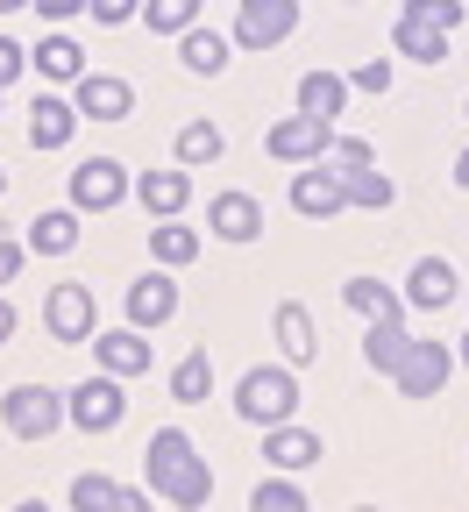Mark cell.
<instances>
[{"mask_svg":"<svg viewBox=\"0 0 469 512\" xmlns=\"http://www.w3.org/2000/svg\"><path fill=\"white\" fill-rule=\"evenodd\" d=\"M150 491L164 498V505H178V512H199V505H207L214 498V470L207 463H199V448L178 434V427H157L150 434Z\"/></svg>","mask_w":469,"mask_h":512,"instance_id":"cell-1","label":"cell"},{"mask_svg":"<svg viewBox=\"0 0 469 512\" xmlns=\"http://www.w3.org/2000/svg\"><path fill=\"white\" fill-rule=\"evenodd\" d=\"M235 413L256 420V427H278L299 413V370L292 363H263V370H242L235 384Z\"/></svg>","mask_w":469,"mask_h":512,"instance_id":"cell-2","label":"cell"},{"mask_svg":"<svg viewBox=\"0 0 469 512\" xmlns=\"http://www.w3.org/2000/svg\"><path fill=\"white\" fill-rule=\"evenodd\" d=\"M0 420H8V434H22V441H43L72 413H64V392H50V384H15V392L0 399Z\"/></svg>","mask_w":469,"mask_h":512,"instance_id":"cell-3","label":"cell"},{"mask_svg":"<svg viewBox=\"0 0 469 512\" xmlns=\"http://www.w3.org/2000/svg\"><path fill=\"white\" fill-rule=\"evenodd\" d=\"M64 413H72V427H86V434H107V427H121V420H128L121 377H114V370H100V377L72 384V392H64Z\"/></svg>","mask_w":469,"mask_h":512,"instance_id":"cell-4","label":"cell"},{"mask_svg":"<svg viewBox=\"0 0 469 512\" xmlns=\"http://www.w3.org/2000/svg\"><path fill=\"white\" fill-rule=\"evenodd\" d=\"M327 143H334V121H320V114H285V121H271V136H263V150H271L278 164H320L327 157Z\"/></svg>","mask_w":469,"mask_h":512,"instance_id":"cell-5","label":"cell"},{"mask_svg":"<svg viewBox=\"0 0 469 512\" xmlns=\"http://www.w3.org/2000/svg\"><path fill=\"white\" fill-rule=\"evenodd\" d=\"M299 29V0H235V50H271Z\"/></svg>","mask_w":469,"mask_h":512,"instance_id":"cell-6","label":"cell"},{"mask_svg":"<svg viewBox=\"0 0 469 512\" xmlns=\"http://www.w3.org/2000/svg\"><path fill=\"white\" fill-rule=\"evenodd\" d=\"M448 370H455V349L413 335V349H406V363L391 370V384H398V399H434L441 384H448Z\"/></svg>","mask_w":469,"mask_h":512,"instance_id":"cell-7","label":"cell"},{"mask_svg":"<svg viewBox=\"0 0 469 512\" xmlns=\"http://www.w3.org/2000/svg\"><path fill=\"white\" fill-rule=\"evenodd\" d=\"M43 328H50V342H93V292L86 285H50Z\"/></svg>","mask_w":469,"mask_h":512,"instance_id":"cell-8","label":"cell"},{"mask_svg":"<svg viewBox=\"0 0 469 512\" xmlns=\"http://www.w3.org/2000/svg\"><path fill=\"white\" fill-rule=\"evenodd\" d=\"M121 192H128V171H121L114 157H86V164L72 171V207H79V214L121 207Z\"/></svg>","mask_w":469,"mask_h":512,"instance_id":"cell-9","label":"cell"},{"mask_svg":"<svg viewBox=\"0 0 469 512\" xmlns=\"http://www.w3.org/2000/svg\"><path fill=\"white\" fill-rule=\"evenodd\" d=\"M72 107H79L86 121H128V114H136V86L114 79V72H86L79 93H72Z\"/></svg>","mask_w":469,"mask_h":512,"instance_id":"cell-10","label":"cell"},{"mask_svg":"<svg viewBox=\"0 0 469 512\" xmlns=\"http://www.w3.org/2000/svg\"><path fill=\"white\" fill-rule=\"evenodd\" d=\"M292 207L313 214V221L342 214V171H334V164H299L292 171Z\"/></svg>","mask_w":469,"mask_h":512,"instance_id":"cell-11","label":"cell"},{"mask_svg":"<svg viewBox=\"0 0 469 512\" xmlns=\"http://www.w3.org/2000/svg\"><path fill=\"white\" fill-rule=\"evenodd\" d=\"M93 356H100V370H114L121 384L150 370V342H143V328H136V320H128V328H107V335H93Z\"/></svg>","mask_w":469,"mask_h":512,"instance_id":"cell-12","label":"cell"},{"mask_svg":"<svg viewBox=\"0 0 469 512\" xmlns=\"http://www.w3.org/2000/svg\"><path fill=\"white\" fill-rule=\"evenodd\" d=\"M263 463H271V470H313L320 463V434L313 427H292V420H278L271 434H263Z\"/></svg>","mask_w":469,"mask_h":512,"instance_id":"cell-13","label":"cell"},{"mask_svg":"<svg viewBox=\"0 0 469 512\" xmlns=\"http://www.w3.org/2000/svg\"><path fill=\"white\" fill-rule=\"evenodd\" d=\"M171 313H178V285H171V271H143L136 285H128V320H136V328H164Z\"/></svg>","mask_w":469,"mask_h":512,"instance_id":"cell-14","label":"cell"},{"mask_svg":"<svg viewBox=\"0 0 469 512\" xmlns=\"http://www.w3.org/2000/svg\"><path fill=\"white\" fill-rule=\"evenodd\" d=\"M136 200H143L157 221H178V214L192 207V171H185V164H171V171H143Z\"/></svg>","mask_w":469,"mask_h":512,"instance_id":"cell-15","label":"cell"},{"mask_svg":"<svg viewBox=\"0 0 469 512\" xmlns=\"http://www.w3.org/2000/svg\"><path fill=\"white\" fill-rule=\"evenodd\" d=\"M79 121H86V114H79L72 100H57V93H43V100L29 107V143H36V150H64V143L79 136Z\"/></svg>","mask_w":469,"mask_h":512,"instance_id":"cell-16","label":"cell"},{"mask_svg":"<svg viewBox=\"0 0 469 512\" xmlns=\"http://www.w3.org/2000/svg\"><path fill=\"white\" fill-rule=\"evenodd\" d=\"M271 335H278V356H285L292 370H306V363L320 356V342H313V313H306L299 299H285V306L271 313Z\"/></svg>","mask_w":469,"mask_h":512,"instance_id":"cell-17","label":"cell"},{"mask_svg":"<svg viewBox=\"0 0 469 512\" xmlns=\"http://www.w3.org/2000/svg\"><path fill=\"white\" fill-rule=\"evenodd\" d=\"M29 64H36V72H43L50 86H79V79H86V50H79L72 36H64V29H50V36L29 50Z\"/></svg>","mask_w":469,"mask_h":512,"instance_id":"cell-18","label":"cell"},{"mask_svg":"<svg viewBox=\"0 0 469 512\" xmlns=\"http://www.w3.org/2000/svg\"><path fill=\"white\" fill-rule=\"evenodd\" d=\"M406 349H413V328H406V313H384V320H370V335H363V363L370 370H398L406 363Z\"/></svg>","mask_w":469,"mask_h":512,"instance_id":"cell-19","label":"cell"},{"mask_svg":"<svg viewBox=\"0 0 469 512\" xmlns=\"http://www.w3.org/2000/svg\"><path fill=\"white\" fill-rule=\"evenodd\" d=\"M448 299H455V264H448V256H420V264L406 271V306L441 313Z\"/></svg>","mask_w":469,"mask_h":512,"instance_id":"cell-20","label":"cell"},{"mask_svg":"<svg viewBox=\"0 0 469 512\" xmlns=\"http://www.w3.org/2000/svg\"><path fill=\"white\" fill-rule=\"evenodd\" d=\"M207 221H214L221 242H256L263 235V207L249 200V192H221V200L207 207Z\"/></svg>","mask_w":469,"mask_h":512,"instance_id":"cell-21","label":"cell"},{"mask_svg":"<svg viewBox=\"0 0 469 512\" xmlns=\"http://www.w3.org/2000/svg\"><path fill=\"white\" fill-rule=\"evenodd\" d=\"M342 306L363 313V320H384V313H406V292L384 285V278H349L342 285Z\"/></svg>","mask_w":469,"mask_h":512,"instance_id":"cell-22","label":"cell"},{"mask_svg":"<svg viewBox=\"0 0 469 512\" xmlns=\"http://www.w3.org/2000/svg\"><path fill=\"white\" fill-rule=\"evenodd\" d=\"M171 399L178 406H207L214 399V356L207 349H185V363L171 370Z\"/></svg>","mask_w":469,"mask_h":512,"instance_id":"cell-23","label":"cell"},{"mask_svg":"<svg viewBox=\"0 0 469 512\" xmlns=\"http://www.w3.org/2000/svg\"><path fill=\"white\" fill-rule=\"evenodd\" d=\"M29 249H36V256H72V249H79V207H50V214L29 228Z\"/></svg>","mask_w":469,"mask_h":512,"instance_id":"cell-24","label":"cell"},{"mask_svg":"<svg viewBox=\"0 0 469 512\" xmlns=\"http://www.w3.org/2000/svg\"><path fill=\"white\" fill-rule=\"evenodd\" d=\"M391 43H398V57H406V64H441V57H448V29H427V22H406V15H398Z\"/></svg>","mask_w":469,"mask_h":512,"instance_id":"cell-25","label":"cell"},{"mask_svg":"<svg viewBox=\"0 0 469 512\" xmlns=\"http://www.w3.org/2000/svg\"><path fill=\"white\" fill-rule=\"evenodd\" d=\"M342 107H349V79H334V72H306V79H299V114L334 121Z\"/></svg>","mask_w":469,"mask_h":512,"instance_id":"cell-26","label":"cell"},{"mask_svg":"<svg viewBox=\"0 0 469 512\" xmlns=\"http://www.w3.org/2000/svg\"><path fill=\"white\" fill-rule=\"evenodd\" d=\"M72 505H107V512H143V491H128V484H114V477H79L72 484Z\"/></svg>","mask_w":469,"mask_h":512,"instance_id":"cell-27","label":"cell"},{"mask_svg":"<svg viewBox=\"0 0 469 512\" xmlns=\"http://www.w3.org/2000/svg\"><path fill=\"white\" fill-rule=\"evenodd\" d=\"M178 57H185V72H199V79H214L221 64H228V36H214V29H185Z\"/></svg>","mask_w":469,"mask_h":512,"instance_id":"cell-28","label":"cell"},{"mask_svg":"<svg viewBox=\"0 0 469 512\" xmlns=\"http://www.w3.org/2000/svg\"><path fill=\"white\" fill-rule=\"evenodd\" d=\"M342 207H370V214H384L391 207V178L384 171H342Z\"/></svg>","mask_w":469,"mask_h":512,"instance_id":"cell-29","label":"cell"},{"mask_svg":"<svg viewBox=\"0 0 469 512\" xmlns=\"http://www.w3.org/2000/svg\"><path fill=\"white\" fill-rule=\"evenodd\" d=\"M199 22V0H143V29L157 36H185Z\"/></svg>","mask_w":469,"mask_h":512,"instance_id":"cell-30","label":"cell"},{"mask_svg":"<svg viewBox=\"0 0 469 512\" xmlns=\"http://www.w3.org/2000/svg\"><path fill=\"white\" fill-rule=\"evenodd\" d=\"M214 157H221V128L214 121H185L178 128V164L192 171V164H214Z\"/></svg>","mask_w":469,"mask_h":512,"instance_id":"cell-31","label":"cell"},{"mask_svg":"<svg viewBox=\"0 0 469 512\" xmlns=\"http://www.w3.org/2000/svg\"><path fill=\"white\" fill-rule=\"evenodd\" d=\"M150 249H157V264H164V271H171V264L185 271L192 256H199V235H192V228H178V221H164V228H150Z\"/></svg>","mask_w":469,"mask_h":512,"instance_id":"cell-32","label":"cell"},{"mask_svg":"<svg viewBox=\"0 0 469 512\" xmlns=\"http://www.w3.org/2000/svg\"><path fill=\"white\" fill-rule=\"evenodd\" d=\"M249 505H256V512H306V491L292 484V470H278V477H263V484L249 491Z\"/></svg>","mask_w":469,"mask_h":512,"instance_id":"cell-33","label":"cell"},{"mask_svg":"<svg viewBox=\"0 0 469 512\" xmlns=\"http://www.w3.org/2000/svg\"><path fill=\"white\" fill-rule=\"evenodd\" d=\"M406 22H427V29H462V0H406Z\"/></svg>","mask_w":469,"mask_h":512,"instance_id":"cell-34","label":"cell"},{"mask_svg":"<svg viewBox=\"0 0 469 512\" xmlns=\"http://www.w3.org/2000/svg\"><path fill=\"white\" fill-rule=\"evenodd\" d=\"M320 164H334V171H363V164H377V150H370L363 136H334Z\"/></svg>","mask_w":469,"mask_h":512,"instance_id":"cell-35","label":"cell"},{"mask_svg":"<svg viewBox=\"0 0 469 512\" xmlns=\"http://www.w3.org/2000/svg\"><path fill=\"white\" fill-rule=\"evenodd\" d=\"M86 15L107 22V29H121V22H136V15H143V0H86Z\"/></svg>","mask_w":469,"mask_h":512,"instance_id":"cell-36","label":"cell"},{"mask_svg":"<svg viewBox=\"0 0 469 512\" xmlns=\"http://www.w3.org/2000/svg\"><path fill=\"white\" fill-rule=\"evenodd\" d=\"M29 256H36L29 242H8V235H0V292H8V285L22 278V264H29Z\"/></svg>","mask_w":469,"mask_h":512,"instance_id":"cell-37","label":"cell"},{"mask_svg":"<svg viewBox=\"0 0 469 512\" xmlns=\"http://www.w3.org/2000/svg\"><path fill=\"white\" fill-rule=\"evenodd\" d=\"M22 64H29V50H22L15 36H0V86H15V79H22Z\"/></svg>","mask_w":469,"mask_h":512,"instance_id":"cell-38","label":"cell"},{"mask_svg":"<svg viewBox=\"0 0 469 512\" xmlns=\"http://www.w3.org/2000/svg\"><path fill=\"white\" fill-rule=\"evenodd\" d=\"M36 15H43L50 29H64L72 15H86V0H36Z\"/></svg>","mask_w":469,"mask_h":512,"instance_id":"cell-39","label":"cell"},{"mask_svg":"<svg viewBox=\"0 0 469 512\" xmlns=\"http://www.w3.org/2000/svg\"><path fill=\"white\" fill-rule=\"evenodd\" d=\"M356 86H363V93H384V86H391V64H384V57L356 64Z\"/></svg>","mask_w":469,"mask_h":512,"instance_id":"cell-40","label":"cell"},{"mask_svg":"<svg viewBox=\"0 0 469 512\" xmlns=\"http://www.w3.org/2000/svg\"><path fill=\"white\" fill-rule=\"evenodd\" d=\"M15 328H22V313H15V299H0V342H15Z\"/></svg>","mask_w":469,"mask_h":512,"instance_id":"cell-41","label":"cell"},{"mask_svg":"<svg viewBox=\"0 0 469 512\" xmlns=\"http://www.w3.org/2000/svg\"><path fill=\"white\" fill-rule=\"evenodd\" d=\"M455 185H469V143H462V157H455Z\"/></svg>","mask_w":469,"mask_h":512,"instance_id":"cell-42","label":"cell"},{"mask_svg":"<svg viewBox=\"0 0 469 512\" xmlns=\"http://www.w3.org/2000/svg\"><path fill=\"white\" fill-rule=\"evenodd\" d=\"M15 8H36V0H0V15H15Z\"/></svg>","mask_w":469,"mask_h":512,"instance_id":"cell-43","label":"cell"},{"mask_svg":"<svg viewBox=\"0 0 469 512\" xmlns=\"http://www.w3.org/2000/svg\"><path fill=\"white\" fill-rule=\"evenodd\" d=\"M462 363H469V335H462Z\"/></svg>","mask_w":469,"mask_h":512,"instance_id":"cell-44","label":"cell"},{"mask_svg":"<svg viewBox=\"0 0 469 512\" xmlns=\"http://www.w3.org/2000/svg\"><path fill=\"white\" fill-rule=\"evenodd\" d=\"M0 192H8V171H0Z\"/></svg>","mask_w":469,"mask_h":512,"instance_id":"cell-45","label":"cell"},{"mask_svg":"<svg viewBox=\"0 0 469 512\" xmlns=\"http://www.w3.org/2000/svg\"><path fill=\"white\" fill-rule=\"evenodd\" d=\"M462 114H469V107H462Z\"/></svg>","mask_w":469,"mask_h":512,"instance_id":"cell-46","label":"cell"}]
</instances>
